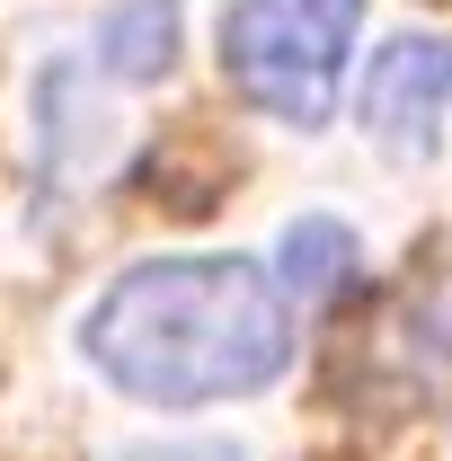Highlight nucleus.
Wrapping results in <instances>:
<instances>
[{
    "label": "nucleus",
    "instance_id": "obj_1",
    "mask_svg": "<svg viewBox=\"0 0 452 461\" xmlns=\"http://www.w3.org/2000/svg\"><path fill=\"white\" fill-rule=\"evenodd\" d=\"M80 346L115 391L204 408L249 400L293 364V311L258 258H142L89 302Z\"/></svg>",
    "mask_w": 452,
    "mask_h": 461
},
{
    "label": "nucleus",
    "instance_id": "obj_3",
    "mask_svg": "<svg viewBox=\"0 0 452 461\" xmlns=\"http://www.w3.org/2000/svg\"><path fill=\"white\" fill-rule=\"evenodd\" d=\"M452 107V36H399L364 71V124L391 160H435Z\"/></svg>",
    "mask_w": 452,
    "mask_h": 461
},
{
    "label": "nucleus",
    "instance_id": "obj_2",
    "mask_svg": "<svg viewBox=\"0 0 452 461\" xmlns=\"http://www.w3.org/2000/svg\"><path fill=\"white\" fill-rule=\"evenodd\" d=\"M355 27H364V0H240L222 18L231 89L284 124H329Z\"/></svg>",
    "mask_w": 452,
    "mask_h": 461
},
{
    "label": "nucleus",
    "instance_id": "obj_4",
    "mask_svg": "<svg viewBox=\"0 0 452 461\" xmlns=\"http://www.w3.org/2000/svg\"><path fill=\"white\" fill-rule=\"evenodd\" d=\"M177 45H186V18H177V0H115L107 18H98V62H107L124 89H151V80H169Z\"/></svg>",
    "mask_w": 452,
    "mask_h": 461
},
{
    "label": "nucleus",
    "instance_id": "obj_5",
    "mask_svg": "<svg viewBox=\"0 0 452 461\" xmlns=\"http://www.w3.org/2000/svg\"><path fill=\"white\" fill-rule=\"evenodd\" d=\"M355 276V230L346 222H293L276 249V285L302 293V302H329V293Z\"/></svg>",
    "mask_w": 452,
    "mask_h": 461
}]
</instances>
